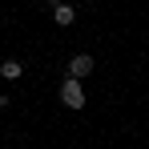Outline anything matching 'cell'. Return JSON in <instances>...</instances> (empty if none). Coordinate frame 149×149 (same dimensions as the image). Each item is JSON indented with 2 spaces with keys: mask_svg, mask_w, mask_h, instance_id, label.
Masks as SVG:
<instances>
[{
  "mask_svg": "<svg viewBox=\"0 0 149 149\" xmlns=\"http://www.w3.org/2000/svg\"><path fill=\"white\" fill-rule=\"evenodd\" d=\"M93 65H97V61H93L89 52H73L69 65H65V73H69V77H89V73H93Z\"/></svg>",
  "mask_w": 149,
  "mask_h": 149,
  "instance_id": "3957f363",
  "label": "cell"
},
{
  "mask_svg": "<svg viewBox=\"0 0 149 149\" xmlns=\"http://www.w3.org/2000/svg\"><path fill=\"white\" fill-rule=\"evenodd\" d=\"M49 12H52V20H56L61 28H69L77 20V8L69 4V0H49Z\"/></svg>",
  "mask_w": 149,
  "mask_h": 149,
  "instance_id": "7a4b0ae2",
  "label": "cell"
},
{
  "mask_svg": "<svg viewBox=\"0 0 149 149\" xmlns=\"http://www.w3.org/2000/svg\"><path fill=\"white\" fill-rule=\"evenodd\" d=\"M20 73H24V65H20V61H12V56H8V61H0V77H4V81H16Z\"/></svg>",
  "mask_w": 149,
  "mask_h": 149,
  "instance_id": "277c9868",
  "label": "cell"
},
{
  "mask_svg": "<svg viewBox=\"0 0 149 149\" xmlns=\"http://www.w3.org/2000/svg\"><path fill=\"white\" fill-rule=\"evenodd\" d=\"M56 97H61V105H65V109H85V89H81V77H65Z\"/></svg>",
  "mask_w": 149,
  "mask_h": 149,
  "instance_id": "6da1fadb",
  "label": "cell"
}]
</instances>
